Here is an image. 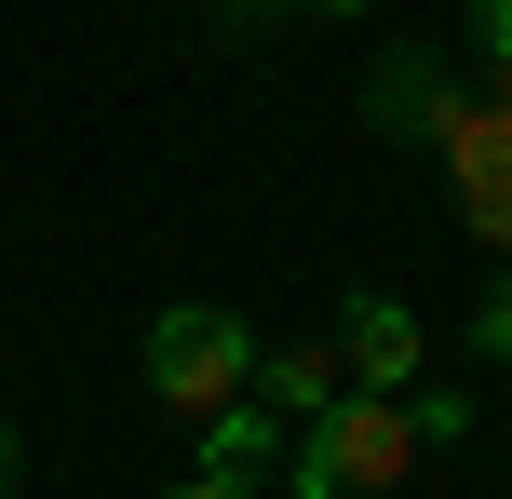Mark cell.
Instances as JSON below:
<instances>
[{"label": "cell", "instance_id": "cell-1", "mask_svg": "<svg viewBox=\"0 0 512 499\" xmlns=\"http://www.w3.org/2000/svg\"><path fill=\"white\" fill-rule=\"evenodd\" d=\"M405 459H418L405 392H337L324 419L297 432V499H364V486H405Z\"/></svg>", "mask_w": 512, "mask_h": 499}, {"label": "cell", "instance_id": "cell-2", "mask_svg": "<svg viewBox=\"0 0 512 499\" xmlns=\"http://www.w3.org/2000/svg\"><path fill=\"white\" fill-rule=\"evenodd\" d=\"M149 392L176 405V419H216V405L256 392V338L230 311H162L149 324Z\"/></svg>", "mask_w": 512, "mask_h": 499}, {"label": "cell", "instance_id": "cell-3", "mask_svg": "<svg viewBox=\"0 0 512 499\" xmlns=\"http://www.w3.org/2000/svg\"><path fill=\"white\" fill-rule=\"evenodd\" d=\"M432 149H445V176H459V216L512 257V95H459Z\"/></svg>", "mask_w": 512, "mask_h": 499}, {"label": "cell", "instance_id": "cell-4", "mask_svg": "<svg viewBox=\"0 0 512 499\" xmlns=\"http://www.w3.org/2000/svg\"><path fill=\"white\" fill-rule=\"evenodd\" d=\"M445 108H459V95H445V54H378V81H364V122H378V135H445Z\"/></svg>", "mask_w": 512, "mask_h": 499}, {"label": "cell", "instance_id": "cell-5", "mask_svg": "<svg viewBox=\"0 0 512 499\" xmlns=\"http://www.w3.org/2000/svg\"><path fill=\"white\" fill-rule=\"evenodd\" d=\"M337 324H351L337 351H351V378H364V392H405V378H418V324H405V297H351Z\"/></svg>", "mask_w": 512, "mask_h": 499}, {"label": "cell", "instance_id": "cell-6", "mask_svg": "<svg viewBox=\"0 0 512 499\" xmlns=\"http://www.w3.org/2000/svg\"><path fill=\"white\" fill-rule=\"evenodd\" d=\"M337 378H351V351H324V338H297V351H256V405H283L297 432L337 405Z\"/></svg>", "mask_w": 512, "mask_h": 499}, {"label": "cell", "instance_id": "cell-7", "mask_svg": "<svg viewBox=\"0 0 512 499\" xmlns=\"http://www.w3.org/2000/svg\"><path fill=\"white\" fill-rule=\"evenodd\" d=\"M270 446H283V405H216V419H203V473L216 486H256V473H270Z\"/></svg>", "mask_w": 512, "mask_h": 499}, {"label": "cell", "instance_id": "cell-8", "mask_svg": "<svg viewBox=\"0 0 512 499\" xmlns=\"http://www.w3.org/2000/svg\"><path fill=\"white\" fill-rule=\"evenodd\" d=\"M472 351H486V365H512V270L486 284V311H472Z\"/></svg>", "mask_w": 512, "mask_h": 499}, {"label": "cell", "instance_id": "cell-9", "mask_svg": "<svg viewBox=\"0 0 512 499\" xmlns=\"http://www.w3.org/2000/svg\"><path fill=\"white\" fill-rule=\"evenodd\" d=\"M472 41H486V68H499V95H512V0H472Z\"/></svg>", "mask_w": 512, "mask_h": 499}, {"label": "cell", "instance_id": "cell-10", "mask_svg": "<svg viewBox=\"0 0 512 499\" xmlns=\"http://www.w3.org/2000/svg\"><path fill=\"white\" fill-rule=\"evenodd\" d=\"M162 499H243V486H216V473H189V486H162Z\"/></svg>", "mask_w": 512, "mask_h": 499}, {"label": "cell", "instance_id": "cell-11", "mask_svg": "<svg viewBox=\"0 0 512 499\" xmlns=\"http://www.w3.org/2000/svg\"><path fill=\"white\" fill-rule=\"evenodd\" d=\"M0 499H14V432H0Z\"/></svg>", "mask_w": 512, "mask_h": 499}, {"label": "cell", "instance_id": "cell-12", "mask_svg": "<svg viewBox=\"0 0 512 499\" xmlns=\"http://www.w3.org/2000/svg\"><path fill=\"white\" fill-rule=\"evenodd\" d=\"M297 14H364V0H297Z\"/></svg>", "mask_w": 512, "mask_h": 499}]
</instances>
